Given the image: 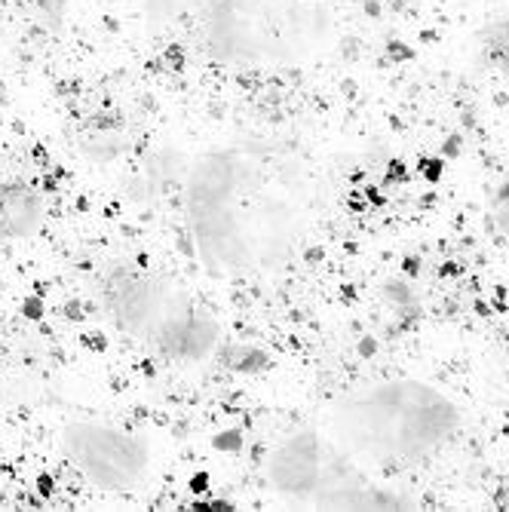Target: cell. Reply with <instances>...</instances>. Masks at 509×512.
Here are the masks:
<instances>
[{
  "mask_svg": "<svg viewBox=\"0 0 509 512\" xmlns=\"http://www.w3.org/2000/svg\"><path fill=\"white\" fill-rule=\"evenodd\" d=\"M494 224H497L500 234L509 240V184H506V188L494 200Z\"/></svg>",
  "mask_w": 509,
  "mask_h": 512,
  "instance_id": "5",
  "label": "cell"
},
{
  "mask_svg": "<svg viewBox=\"0 0 509 512\" xmlns=\"http://www.w3.org/2000/svg\"><path fill=\"white\" fill-rule=\"evenodd\" d=\"M65 454L74 470L99 491H126L145 479L151 467V451L142 439L105 424H71Z\"/></svg>",
  "mask_w": 509,
  "mask_h": 512,
  "instance_id": "2",
  "label": "cell"
},
{
  "mask_svg": "<svg viewBox=\"0 0 509 512\" xmlns=\"http://www.w3.org/2000/svg\"><path fill=\"white\" fill-rule=\"evenodd\" d=\"M485 56L488 62L509 77V16L488 28L485 34Z\"/></svg>",
  "mask_w": 509,
  "mask_h": 512,
  "instance_id": "4",
  "label": "cell"
},
{
  "mask_svg": "<svg viewBox=\"0 0 509 512\" xmlns=\"http://www.w3.org/2000/svg\"><path fill=\"white\" fill-rule=\"evenodd\" d=\"M335 427L350 451L378 463H418L457 433L460 411L430 384L390 381L344 399Z\"/></svg>",
  "mask_w": 509,
  "mask_h": 512,
  "instance_id": "1",
  "label": "cell"
},
{
  "mask_svg": "<svg viewBox=\"0 0 509 512\" xmlns=\"http://www.w3.org/2000/svg\"><path fill=\"white\" fill-rule=\"evenodd\" d=\"M40 197L28 188H10L0 197V234H31L40 224Z\"/></svg>",
  "mask_w": 509,
  "mask_h": 512,
  "instance_id": "3",
  "label": "cell"
}]
</instances>
